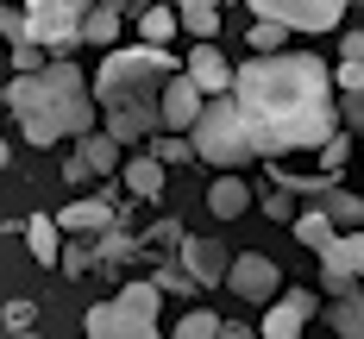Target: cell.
I'll return each mask as SVG.
<instances>
[{
    "mask_svg": "<svg viewBox=\"0 0 364 339\" xmlns=\"http://www.w3.org/2000/svg\"><path fill=\"white\" fill-rule=\"evenodd\" d=\"M245 126H252L257 157L283 151H321L327 132H339V88L321 57H289V50H257L252 63L232 70L226 88Z\"/></svg>",
    "mask_w": 364,
    "mask_h": 339,
    "instance_id": "1",
    "label": "cell"
},
{
    "mask_svg": "<svg viewBox=\"0 0 364 339\" xmlns=\"http://www.w3.org/2000/svg\"><path fill=\"white\" fill-rule=\"evenodd\" d=\"M176 70V57L164 44H107V63L95 70V107L107 113V139L132 145L157 132V88Z\"/></svg>",
    "mask_w": 364,
    "mask_h": 339,
    "instance_id": "2",
    "label": "cell"
},
{
    "mask_svg": "<svg viewBox=\"0 0 364 339\" xmlns=\"http://www.w3.org/2000/svg\"><path fill=\"white\" fill-rule=\"evenodd\" d=\"M0 101L19 113V132L32 145H57L63 132L70 139L95 132V101H88V82L70 57H50L44 70H19L13 88H0Z\"/></svg>",
    "mask_w": 364,
    "mask_h": 339,
    "instance_id": "3",
    "label": "cell"
},
{
    "mask_svg": "<svg viewBox=\"0 0 364 339\" xmlns=\"http://www.w3.org/2000/svg\"><path fill=\"white\" fill-rule=\"evenodd\" d=\"M188 145L201 163H214V170H239V163H252L257 145H252V126H245V113L232 95H208L201 113H195V126H188Z\"/></svg>",
    "mask_w": 364,
    "mask_h": 339,
    "instance_id": "4",
    "label": "cell"
},
{
    "mask_svg": "<svg viewBox=\"0 0 364 339\" xmlns=\"http://www.w3.org/2000/svg\"><path fill=\"white\" fill-rule=\"evenodd\" d=\"M157 301H164L157 283H126L113 301L88 308V333L95 339H151L157 333Z\"/></svg>",
    "mask_w": 364,
    "mask_h": 339,
    "instance_id": "5",
    "label": "cell"
},
{
    "mask_svg": "<svg viewBox=\"0 0 364 339\" xmlns=\"http://www.w3.org/2000/svg\"><path fill=\"white\" fill-rule=\"evenodd\" d=\"M95 0H26V38L50 44V50H70L82 44V13Z\"/></svg>",
    "mask_w": 364,
    "mask_h": 339,
    "instance_id": "6",
    "label": "cell"
},
{
    "mask_svg": "<svg viewBox=\"0 0 364 339\" xmlns=\"http://www.w3.org/2000/svg\"><path fill=\"white\" fill-rule=\"evenodd\" d=\"M257 19H277L289 32H339L352 0H245Z\"/></svg>",
    "mask_w": 364,
    "mask_h": 339,
    "instance_id": "7",
    "label": "cell"
},
{
    "mask_svg": "<svg viewBox=\"0 0 364 339\" xmlns=\"http://www.w3.org/2000/svg\"><path fill=\"white\" fill-rule=\"evenodd\" d=\"M226 289L239 301H270L283 289V270H277V258H264V252H239V258L226 264Z\"/></svg>",
    "mask_w": 364,
    "mask_h": 339,
    "instance_id": "8",
    "label": "cell"
},
{
    "mask_svg": "<svg viewBox=\"0 0 364 339\" xmlns=\"http://www.w3.org/2000/svg\"><path fill=\"white\" fill-rule=\"evenodd\" d=\"M201 88L188 82V70H170L164 75V88H157V126H170V132H188L195 126V113H201Z\"/></svg>",
    "mask_w": 364,
    "mask_h": 339,
    "instance_id": "9",
    "label": "cell"
},
{
    "mask_svg": "<svg viewBox=\"0 0 364 339\" xmlns=\"http://www.w3.org/2000/svg\"><path fill=\"white\" fill-rule=\"evenodd\" d=\"M308 314H314V296H308V289H283V296L264 308V327H257V333L264 339H295L308 327Z\"/></svg>",
    "mask_w": 364,
    "mask_h": 339,
    "instance_id": "10",
    "label": "cell"
},
{
    "mask_svg": "<svg viewBox=\"0 0 364 339\" xmlns=\"http://www.w3.org/2000/svg\"><path fill=\"white\" fill-rule=\"evenodd\" d=\"M182 70H188V82H195L201 95H226V88H232V63L214 50V38H201V50H195Z\"/></svg>",
    "mask_w": 364,
    "mask_h": 339,
    "instance_id": "11",
    "label": "cell"
},
{
    "mask_svg": "<svg viewBox=\"0 0 364 339\" xmlns=\"http://www.w3.org/2000/svg\"><path fill=\"white\" fill-rule=\"evenodd\" d=\"M321 264L346 270V276H364V226H339L327 239V252H321Z\"/></svg>",
    "mask_w": 364,
    "mask_h": 339,
    "instance_id": "12",
    "label": "cell"
},
{
    "mask_svg": "<svg viewBox=\"0 0 364 339\" xmlns=\"http://www.w3.org/2000/svg\"><path fill=\"white\" fill-rule=\"evenodd\" d=\"M75 163H82L88 176H113V170H119V139H107V132H82V139H75Z\"/></svg>",
    "mask_w": 364,
    "mask_h": 339,
    "instance_id": "13",
    "label": "cell"
},
{
    "mask_svg": "<svg viewBox=\"0 0 364 339\" xmlns=\"http://www.w3.org/2000/svg\"><path fill=\"white\" fill-rule=\"evenodd\" d=\"M182 258H188V276L195 283H226V252L220 245H208V239H182Z\"/></svg>",
    "mask_w": 364,
    "mask_h": 339,
    "instance_id": "14",
    "label": "cell"
},
{
    "mask_svg": "<svg viewBox=\"0 0 364 339\" xmlns=\"http://www.w3.org/2000/svg\"><path fill=\"white\" fill-rule=\"evenodd\" d=\"M327 327H333V333H346V339H364V289H358V283L333 296V308H327Z\"/></svg>",
    "mask_w": 364,
    "mask_h": 339,
    "instance_id": "15",
    "label": "cell"
},
{
    "mask_svg": "<svg viewBox=\"0 0 364 339\" xmlns=\"http://www.w3.org/2000/svg\"><path fill=\"white\" fill-rule=\"evenodd\" d=\"M208 208H214L220 220H239V214L252 208V188L239 183L232 170H220V176H214V188H208Z\"/></svg>",
    "mask_w": 364,
    "mask_h": 339,
    "instance_id": "16",
    "label": "cell"
},
{
    "mask_svg": "<svg viewBox=\"0 0 364 339\" xmlns=\"http://www.w3.org/2000/svg\"><path fill=\"white\" fill-rule=\"evenodd\" d=\"M220 13H226V0H176V26L195 38H220Z\"/></svg>",
    "mask_w": 364,
    "mask_h": 339,
    "instance_id": "17",
    "label": "cell"
},
{
    "mask_svg": "<svg viewBox=\"0 0 364 339\" xmlns=\"http://www.w3.org/2000/svg\"><path fill=\"white\" fill-rule=\"evenodd\" d=\"M57 226H63V232H107V226H113V208H107V201H75V208L57 214Z\"/></svg>",
    "mask_w": 364,
    "mask_h": 339,
    "instance_id": "18",
    "label": "cell"
},
{
    "mask_svg": "<svg viewBox=\"0 0 364 339\" xmlns=\"http://www.w3.org/2000/svg\"><path fill=\"white\" fill-rule=\"evenodd\" d=\"M119 19H126L119 6H88V13H82V44H101V50L119 44Z\"/></svg>",
    "mask_w": 364,
    "mask_h": 339,
    "instance_id": "19",
    "label": "cell"
},
{
    "mask_svg": "<svg viewBox=\"0 0 364 339\" xmlns=\"http://www.w3.org/2000/svg\"><path fill=\"white\" fill-rule=\"evenodd\" d=\"M295 239H301V245H308V252H327V239L333 232H339V226L327 220V208H301V214H295Z\"/></svg>",
    "mask_w": 364,
    "mask_h": 339,
    "instance_id": "20",
    "label": "cell"
},
{
    "mask_svg": "<svg viewBox=\"0 0 364 339\" xmlns=\"http://www.w3.org/2000/svg\"><path fill=\"white\" fill-rule=\"evenodd\" d=\"M126 188L151 201V195L164 188V157H151V151H145V157H126Z\"/></svg>",
    "mask_w": 364,
    "mask_h": 339,
    "instance_id": "21",
    "label": "cell"
},
{
    "mask_svg": "<svg viewBox=\"0 0 364 339\" xmlns=\"http://www.w3.org/2000/svg\"><path fill=\"white\" fill-rule=\"evenodd\" d=\"M321 208H327L333 226H364V201L346 195V188H321Z\"/></svg>",
    "mask_w": 364,
    "mask_h": 339,
    "instance_id": "22",
    "label": "cell"
},
{
    "mask_svg": "<svg viewBox=\"0 0 364 339\" xmlns=\"http://www.w3.org/2000/svg\"><path fill=\"white\" fill-rule=\"evenodd\" d=\"M57 239H63V226H57V220H44V214L26 220V245H32L38 264H57Z\"/></svg>",
    "mask_w": 364,
    "mask_h": 339,
    "instance_id": "23",
    "label": "cell"
},
{
    "mask_svg": "<svg viewBox=\"0 0 364 339\" xmlns=\"http://www.w3.org/2000/svg\"><path fill=\"white\" fill-rule=\"evenodd\" d=\"M139 32H145V44H170L176 38V13L170 6H145L139 13Z\"/></svg>",
    "mask_w": 364,
    "mask_h": 339,
    "instance_id": "24",
    "label": "cell"
},
{
    "mask_svg": "<svg viewBox=\"0 0 364 339\" xmlns=\"http://www.w3.org/2000/svg\"><path fill=\"white\" fill-rule=\"evenodd\" d=\"M176 333H182V339H214V333H220V314L195 308V314H182V321H176Z\"/></svg>",
    "mask_w": 364,
    "mask_h": 339,
    "instance_id": "25",
    "label": "cell"
},
{
    "mask_svg": "<svg viewBox=\"0 0 364 339\" xmlns=\"http://www.w3.org/2000/svg\"><path fill=\"white\" fill-rule=\"evenodd\" d=\"M151 157H164V163H188L195 145H188V132H170V139H157V145H151Z\"/></svg>",
    "mask_w": 364,
    "mask_h": 339,
    "instance_id": "26",
    "label": "cell"
},
{
    "mask_svg": "<svg viewBox=\"0 0 364 339\" xmlns=\"http://www.w3.org/2000/svg\"><path fill=\"white\" fill-rule=\"evenodd\" d=\"M264 214H270V220H295V188H264Z\"/></svg>",
    "mask_w": 364,
    "mask_h": 339,
    "instance_id": "27",
    "label": "cell"
},
{
    "mask_svg": "<svg viewBox=\"0 0 364 339\" xmlns=\"http://www.w3.org/2000/svg\"><path fill=\"white\" fill-rule=\"evenodd\" d=\"M283 38H289V26H277V19H257V26H252V50H283Z\"/></svg>",
    "mask_w": 364,
    "mask_h": 339,
    "instance_id": "28",
    "label": "cell"
},
{
    "mask_svg": "<svg viewBox=\"0 0 364 339\" xmlns=\"http://www.w3.org/2000/svg\"><path fill=\"white\" fill-rule=\"evenodd\" d=\"M339 119L352 132H364V88H339Z\"/></svg>",
    "mask_w": 364,
    "mask_h": 339,
    "instance_id": "29",
    "label": "cell"
},
{
    "mask_svg": "<svg viewBox=\"0 0 364 339\" xmlns=\"http://www.w3.org/2000/svg\"><path fill=\"white\" fill-rule=\"evenodd\" d=\"M13 63H19V70H44L50 57H44V44H38V38H19V44H13Z\"/></svg>",
    "mask_w": 364,
    "mask_h": 339,
    "instance_id": "30",
    "label": "cell"
},
{
    "mask_svg": "<svg viewBox=\"0 0 364 339\" xmlns=\"http://www.w3.org/2000/svg\"><path fill=\"white\" fill-rule=\"evenodd\" d=\"M333 88H364V63H352V57H346V63L333 70Z\"/></svg>",
    "mask_w": 364,
    "mask_h": 339,
    "instance_id": "31",
    "label": "cell"
},
{
    "mask_svg": "<svg viewBox=\"0 0 364 339\" xmlns=\"http://www.w3.org/2000/svg\"><path fill=\"white\" fill-rule=\"evenodd\" d=\"M0 327H13V333H19V327H32V301H6V314H0Z\"/></svg>",
    "mask_w": 364,
    "mask_h": 339,
    "instance_id": "32",
    "label": "cell"
},
{
    "mask_svg": "<svg viewBox=\"0 0 364 339\" xmlns=\"http://www.w3.org/2000/svg\"><path fill=\"white\" fill-rule=\"evenodd\" d=\"M352 283H358V276H346V270H333V264H321V289H327V296H339V289H352Z\"/></svg>",
    "mask_w": 364,
    "mask_h": 339,
    "instance_id": "33",
    "label": "cell"
},
{
    "mask_svg": "<svg viewBox=\"0 0 364 339\" xmlns=\"http://www.w3.org/2000/svg\"><path fill=\"white\" fill-rule=\"evenodd\" d=\"M339 57H352V63H364V32H346V50Z\"/></svg>",
    "mask_w": 364,
    "mask_h": 339,
    "instance_id": "34",
    "label": "cell"
},
{
    "mask_svg": "<svg viewBox=\"0 0 364 339\" xmlns=\"http://www.w3.org/2000/svg\"><path fill=\"white\" fill-rule=\"evenodd\" d=\"M0 163H6V139H0Z\"/></svg>",
    "mask_w": 364,
    "mask_h": 339,
    "instance_id": "35",
    "label": "cell"
}]
</instances>
